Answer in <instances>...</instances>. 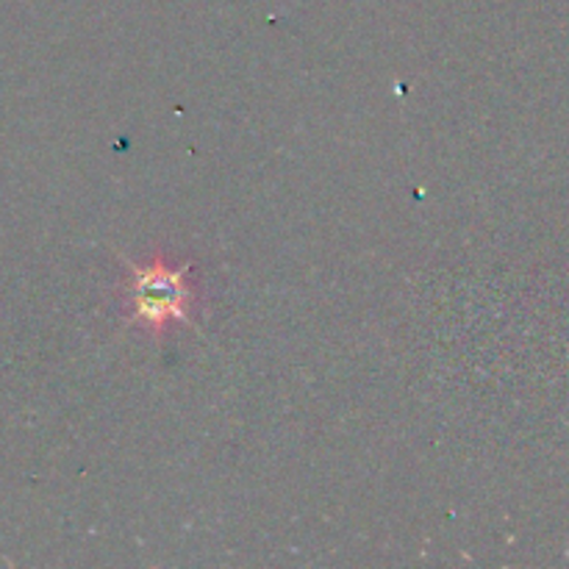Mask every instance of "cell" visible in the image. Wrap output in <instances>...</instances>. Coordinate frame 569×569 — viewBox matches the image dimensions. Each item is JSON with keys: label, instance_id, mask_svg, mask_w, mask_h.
Here are the masks:
<instances>
[{"label": "cell", "instance_id": "obj_1", "mask_svg": "<svg viewBox=\"0 0 569 569\" xmlns=\"http://www.w3.org/2000/svg\"><path fill=\"white\" fill-rule=\"evenodd\" d=\"M128 303H131V320L144 322L148 328H164L170 320H187L192 306L187 270H172L161 261L137 270Z\"/></svg>", "mask_w": 569, "mask_h": 569}]
</instances>
